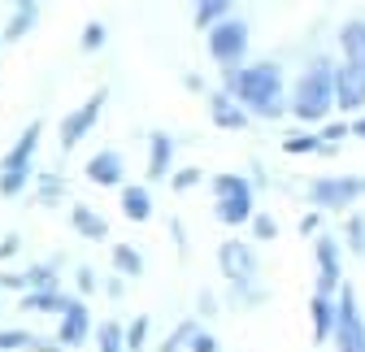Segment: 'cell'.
I'll use <instances>...</instances> for the list:
<instances>
[{"instance_id":"1","label":"cell","mask_w":365,"mask_h":352,"mask_svg":"<svg viewBox=\"0 0 365 352\" xmlns=\"http://www.w3.org/2000/svg\"><path fill=\"white\" fill-rule=\"evenodd\" d=\"M222 92L231 96L240 109H257L261 118H279L283 113V70L274 61H257V66H235L226 70Z\"/></svg>"},{"instance_id":"2","label":"cell","mask_w":365,"mask_h":352,"mask_svg":"<svg viewBox=\"0 0 365 352\" xmlns=\"http://www.w3.org/2000/svg\"><path fill=\"white\" fill-rule=\"evenodd\" d=\"M331 78H335V66L327 61V57H317L304 74H300V83H296V96H292V113L300 118V122H322L327 113H331Z\"/></svg>"},{"instance_id":"3","label":"cell","mask_w":365,"mask_h":352,"mask_svg":"<svg viewBox=\"0 0 365 352\" xmlns=\"http://www.w3.org/2000/svg\"><path fill=\"white\" fill-rule=\"evenodd\" d=\"M244 53H248V22L222 18V22L209 26V57H213L217 66L235 70V66L244 61Z\"/></svg>"},{"instance_id":"4","label":"cell","mask_w":365,"mask_h":352,"mask_svg":"<svg viewBox=\"0 0 365 352\" xmlns=\"http://www.w3.org/2000/svg\"><path fill=\"white\" fill-rule=\"evenodd\" d=\"M331 339L339 352H365V322H361V309H356V291L352 287H339V304H335V326H331Z\"/></svg>"},{"instance_id":"5","label":"cell","mask_w":365,"mask_h":352,"mask_svg":"<svg viewBox=\"0 0 365 352\" xmlns=\"http://www.w3.org/2000/svg\"><path fill=\"white\" fill-rule=\"evenodd\" d=\"M105 100H109V87H96V92H91L70 118H61V126H57V135H61V148L70 152L83 135H87V130L91 126H96V118H101V109H105Z\"/></svg>"},{"instance_id":"6","label":"cell","mask_w":365,"mask_h":352,"mask_svg":"<svg viewBox=\"0 0 365 352\" xmlns=\"http://www.w3.org/2000/svg\"><path fill=\"white\" fill-rule=\"evenodd\" d=\"M356 196H365L361 174H348V179H313V187H309V200L317 209H348Z\"/></svg>"},{"instance_id":"7","label":"cell","mask_w":365,"mask_h":352,"mask_svg":"<svg viewBox=\"0 0 365 352\" xmlns=\"http://www.w3.org/2000/svg\"><path fill=\"white\" fill-rule=\"evenodd\" d=\"M331 100H335V109H344V113H356V109H365V70L361 66H335V78H331Z\"/></svg>"},{"instance_id":"8","label":"cell","mask_w":365,"mask_h":352,"mask_svg":"<svg viewBox=\"0 0 365 352\" xmlns=\"http://www.w3.org/2000/svg\"><path fill=\"white\" fill-rule=\"evenodd\" d=\"M217 266H222V274L231 279V283H248L257 274V252L244 239H226L217 248Z\"/></svg>"},{"instance_id":"9","label":"cell","mask_w":365,"mask_h":352,"mask_svg":"<svg viewBox=\"0 0 365 352\" xmlns=\"http://www.w3.org/2000/svg\"><path fill=\"white\" fill-rule=\"evenodd\" d=\"M87 331H91V322H87V304L66 296L61 326H57V343H70V348H78V343H87Z\"/></svg>"},{"instance_id":"10","label":"cell","mask_w":365,"mask_h":352,"mask_svg":"<svg viewBox=\"0 0 365 352\" xmlns=\"http://www.w3.org/2000/svg\"><path fill=\"white\" fill-rule=\"evenodd\" d=\"M122 174H126V161H122L118 148H105V152H96V157L87 161V179L96 183V187H118Z\"/></svg>"},{"instance_id":"11","label":"cell","mask_w":365,"mask_h":352,"mask_svg":"<svg viewBox=\"0 0 365 352\" xmlns=\"http://www.w3.org/2000/svg\"><path fill=\"white\" fill-rule=\"evenodd\" d=\"M209 122L222 126V130H244V126H248V109H240V105L217 87V92H209Z\"/></svg>"},{"instance_id":"12","label":"cell","mask_w":365,"mask_h":352,"mask_svg":"<svg viewBox=\"0 0 365 352\" xmlns=\"http://www.w3.org/2000/svg\"><path fill=\"white\" fill-rule=\"evenodd\" d=\"M39 135H43V122H39V118L26 122V126H22V135H18V144L5 152V161H0V170H26L31 157H35V148H39Z\"/></svg>"},{"instance_id":"13","label":"cell","mask_w":365,"mask_h":352,"mask_svg":"<svg viewBox=\"0 0 365 352\" xmlns=\"http://www.w3.org/2000/svg\"><path fill=\"white\" fill-rule=\"evenodd\" d=\"M170 157H174V140L165 130H148V179H165Z\"/></svg>"},{"instance_id":"14","label":"cell","mask_w":365,"mask_h":352,"mask_svg":"<svg viewBox=\"0 0 365 352\" xmlns=\"http://www.w3.org/2000/svg\"><path fill=\"white\" fill-rule=\"evenodd\" d=\"M248 217H252V192H235V196L217 200V222L222 227H244Z\"/></svg>"},{"instance_id":"15","label":"cell","mask_w":365,"mask_h":352,"mask_svg":"<svg viewBox=\"0 0 365 352\" xmlns=\"http://www.w3.org/2000/svg\"><path fill=\"white\" fill-rule=\"evenodd\" d=\"M70 227H74L83 239H105V235H109V222H105L96 209H87V205H74V209H70Z\"/></svg>"},{"instance_id":"16","label":"cell","mask_w":365,"mask_h":352,"mask_svg":"<svg viewBox=\"0 0 365 352\" xmlns=\"http://www.w3.org/2000/svg\"><path fill=\"white\" fill-rule=\"evenodd\" d=\"M339 48H344L348 66H361V70H365V22H361V18L339 31Z\"/></svg>"},{"instance_id":"17","label":"cell","mask_w":365,"mask_h":352,"mask_svg":"<svg viewBox=\"0 0 365 352\" xmlns=\"http://www.w3.org/2000/svg\"><path fill=\"white\" fill-rule=\"evenodd\" d=\"M122 213L130 222H148L153 217V192L148 187H122Z\"/></svg>"},{"instance_id":"18","label":"cell","mask_w":365,"mask_h":352,"mask_svg":"<svg viewBox=\"0 0 365 352\" xmlns=\"http://www.w3.org/2000/svg\"><path fill=\"white\" fill-rule=\"evenodd\" d=\"M309 318H313V339H317V343L331 339V326H335V304H331L327 296H313V300H309Z\"/></svg>"},{"instance_id":"19","label":"cell","mask_w":365,"mask_h":352,"mask_svg":"<svg viewBox=\"0 0 365 352\" xmlns=\"http://www.w3.org/2000/svg\"><path fill=\"white\" fill-rule=\"evenodd\" d=\"M240 5V0H196V26L200 31H209L213 22H222V18H231V9Z\"/></svg>"},{"instance_id":"20","label":"cell","mask_w":365,"mask_h":352,"mask_svg":"<svg viewBox=\"0 0 365 352\" xmlns=\"http://www.w3.org/2000/svg\"><path fill=\"white\" fill-rule=\"evenodd\" d=\"M113 266L122 279H140L144 274V257L135 252V244H113Z\"/></svg>"},{"instance_id":"21","label":"cell","mask_w":365,"mask_h":352,"mask_svg":"<svg viewBox=\"0 0 365 352\" xmlns=\"http://www.w3.org/2000/svg\"><path fill=\"white\" fill-rule=\"evenodd\" d=\"M22 309H26V314H31V309H35V314H61V309H66V296H57V291H26V296H22Z\"/></svg>"},{"instance_id":"22","label":"cell","mask_w":365,"mask_h":352,"mask_svg":"<svg viewBox=\"0 0 365 352\" xmlns=\"http://www.w3.org/2000/svg\"><path fill=\"white\" fill-rule=\"evenodd\" d=\"M22 287H35V291H57V261H48V266H31L22 274Z\"/></svg>"},{"instance_id":"23","label":"cell","mask_w":365,"mask_h":352,"mask_svg":"<svg viewBox=\"0 0 365 352\" xmlns=\"http://www.w3.org/2000/svg\"><path fill=\"white\" fill-rule=\"evenodd\" d=\"M313 257H317V270H327V274H339V244L331 235H322L313 244Z\"/></svg>"},{"instance_id":"24","label":"cell","mask_w":365,"mask_h":352,"mask_svg":"<svg viewBox=\"0 0 365 352\" xmlns=\"http://www.w3.org/2000/svg\"><path fill=\"white\" fill-rule=\"evenodd\" d=\"M235 192H252L244 174H231V170H226V174H213V196H217V200H222V196H235Z\"/></svg>"},{"instance_id":"25","label":"cell","mask_w":365,"mask_h":352,"mask_svg":"<svg viewBox=\"0 0 365 352\" xmlns=\"http://www.w3.org/2000/svg\"><path fill=\"white\" fill-rule=\"evenodd\" d=\"M144 339H148V314H140L126 331H122V343H126V352H140L144 348Z\"/></svg>"},{"instance_id":"26","label":"cell","mask_w":365,"mask_h":352,"mask_svg":"<svg viewBox=\"0 0 365 352\" xmlns=\"http://www.w3.org/2000/svg\"><path fill=\"white\" fill-rule=\"evenodd\" d=\"M31 183V170H0V196H18Z\"/></svg>"},{"instance_id":"27","label":"cell","mask_w":365,"mask_h":352,"mask_svg":"<svg viewBox=\"0 0 365 352\" xmlns=\"http://www.w3.org/2000/svg\"><path fill=\"white\" fill-rule=\"evenodd\" d=\"M96 343H101V352H126V343H122V326H118V322H105V326L96 331Z\"/></svg>"},{"instance_id":"28","label":"cell","mask_w":365,"mask_h":352,"mask_svg":"<svg viewBox=\"0 0 365 352\" xmlns=\"http://www.w3.org/2000/svg\"><path fill=\"white\" fill-rule=\"evenodd\" d=\"M31 26H35V9H18V18H14L5 31H0V43H5V39H22Z\"/></svg>"},{"instance_id":"29","label":"cell","mask_w":365,"mask_h":352,"mask_svg":"<svg viewBox=\"0 0 365 352\" xmlns=\"http://www.w3.org/2000/svg\"><path fill=\"white\" fill-rule=\"evenodd\" d=\"M200 179H205L200 165H182V170H174V174H170V187H174V192H192Z\"/></svg>"},{"instance_id":"30","label":"cell","mask_w":365,"mask_h":352,"mask_svg":"<svg viewBox=\"0 0 365 352\" xmlns=\"http://www.w3.org/2000/svg\"><path fill=\"white\" fill-rule=\"evenodd\" d=\"M105 35H109L105 22H87V26H83V39H78V48H83V53H96L101 43H105Z\"/></svg>"},{"instance_id":"31","label":"cell","mask_w":365,"mask_h":352,"mask_svg":"<svg viewBox=\"0 0 365 352\" xmlns=\"http://www.w3.org/2000/svg\"><path fill=\"white\" fill-rule=\"evenodd\" d=\"M196 331H200V326H196V322L187 318V322H182V326H178V331H174V335H170V339L161 343V352H178L182 343H192V335H196Z\"/></svg>"},{"instance_id":"32","label":"cell","mask_w":365,"mask_h":352,"mask_svg":"<svg viewBox=\"0 0 365 352\" xmlns=\"http://www.w3.org/2000/svg\"><path fill=\"white\" fill-rule=\"evenodd\" d=\"M317 148H322V140H317V135H292L283 144V152H292V157H304V152H317Z\"/></svg>"},{"instance_id":"33","label":"cell","mask_w":365,"mask_h":352,"mask_svg":"<svg viewBox=\"0 0 365 352\" xmlns=\"http://www.w3.org/2000/svg\"><path fill=\"white\" fill-rule=\"evenodd\" d=\"M31 331H0V352H14V348H31Z\"/></svg>"},{"instance_id":"34","label":"cell","mask_w":365,"mask_h":352,"mask_svg":"<svg viewBox=\"0 0 365 352\" xmlns=\"http://www.w3.org/2000/svg\"><path fill=\"white\" fill-rule=\"evenodd\" d=\"M344 231H348V248H352V252H365V222H361L356 213L348 217V227H344Z\"/></svg>"},{"instance_id":"35","label":"cell","mask_w":365,"mask_h":352,"mask_svg":"<svg viewBox=\"0 0 365 352\" xmlns=\"http://www.w3.org/2000/svg\"><path fill=\"white\" fill-rule=\"evenodd\" d=\"M248 222H252V235H257V239H274V235H279V227H274V217H265V213H252Z\"/></svg>"},{"instance_id":"36","label":"cell","mask_w":365,"mask_h":352,"mask_svg":"<svg viewBox=\"0 0 365 352\" xmlns=\"http://www.w3.org/2000/svg\"><path fill=\"white\" fill-rule=\"evenodd\" d=\"M192 352H217V339L205 335V331H196V335H192Z\"/></svg>"},{"instance_id":"37","label":"cell","mask_w":365,"mask_h":352,"mask_svg":"<svg viewBox=\"0 0 365 352\" xmlns=\"http://www.w3.org/2000/svg\"><path fill=\"white\" fill-rule=\"evenodd\" d=\"M170 235H174L178 252H187V231H182V222H178V217H170Z\"/></svg>"},{"instance_id":"38","label":"cell","mask_w":365,"mask_h":352,"mask_svg":"<svg viewBox=\"0 0 365 352\" xmlns=\"http://www.w3.org/2000/svg\"><path fill=\"white\" fill-rule=\"evenodd\" d=\"M78 291H83V296H91V291H96V274H91L87 266L78 270Z\"/></svg>"},{"instance_id":"39","label":"cell","mask_w":365,"mask_h":352,"mask_svg":"<svg viewBox=\"0 0 365 352\" xmlns=\"http://www.w3.org/2000/svg\"><path fill=\"white\" fill-rule=\"evenodd\" d=\"M18 248H22V239H18L14 231H9L5 239H0V257H18Z\"/></svg>"},{"instance_id":"40","label":"cell","mask_w":365,"mask_h":352,"mask_svg":"<svg viewBox=\"0 0 365 352\" xmlns=\"http://www.w3.org/2000/svg\"><path fill=\"white\" fill-rule=\"evenodd\" d=\"M317 227H322V213H304L300 217V235H313Z\"/></svg>"},{"instance_id":"41","label":"cell","mask_w":365,"mask_h":352,"mask_svg":"<svg viewBox=\"0 0 365 352\" xmlns=\"http://www.w3.org/2000/svg\"><path fill=\"white\" fill-rule=\"evenodd\" d=\"M348 135V126L344 122H335V126H327V135H322V144H331V140H344Z\"/></svg>"},{"instance_id":"42","label":"cell","mask_w":365,"mask_h":352,"mask_svg":"<svg viewBox=\"0 0 365 352\" xmlns=\"http://www.w3.org/2000/svg\"><path fill=\"white\" fill-rule=\"evenodd\" d=\"M31 352H61L57 343H43V339H31Z\"/></svg>"},{"instance_id":"43","label":"cell","mask_w":365,"mask_h":352,"mask_svg":"<svg viewBox=\"0 0 365 352\" xmlns=\"http://www.w3.org/2000/svg\"><path fill=\"white\" fill-rule=\"evenodd\" d=\"M200 309H205V314H213V309H217V300H213L209 291H200Z\"/></svg>"},{"instance_id":"44","label":"cell","mask_w":365,"mask_h":352,"mask_svg":"<svg viewBox=\"0 0 365 352\" xmlns=\"http://www.w3.org/2000/svg\"><path fill=\"white\" fill-rule=\"evenodd\" d=\"M348 135H361V140H365V118H361V122H352V126H348Z\"/></svg>"},{"instance_id":"45","label":"cell","mask_w":365,"mask_h":352,"mask_svg":"<svg viewBox=\"0 0 365 352\" xmlns=\"http://www.w3.org/2000/svg\"><path fill=\"white\" fill-rule=\"evenodd\" d=\"M18 9H35V0H18Z\"/></svg>"}]
</instances>
